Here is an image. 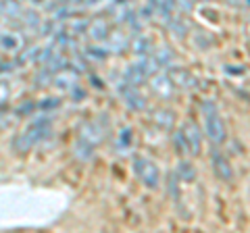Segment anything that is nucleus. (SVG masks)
<instances>
[{"mask_svg": "<svg viewBox=\"0 0 250 233\" xmlns=\"http://www.w3.org/2000/svg\"><path fill=\"white\" fill-rule=\"evenodd\" d=\"M48 131H50V121L48 119H40V121L31 123V125H27L17 137H15V144H13L15 150H17L19 154H27L38 142H42V139L48 136Z\"/></svg>", "mask_w": 250, "mask_h": 233, "instance_id": "obj_1", "label": "nucleus"}, {"mask_svg": "<svg viewBox=\"0 0 250 233\" xmlns=\"http://www.w3.org/2000/svg\"><path fill=\"white\" fill-rule=\"evenodd\" d=\"M205 134L213 144H223L228 137V129H225L223 119L217 115L213 104H205Z\"/></svg>", "mask_w": 250, "mask_h": 233, "instance_id": "obj_2", "label": "nucleus"}, {"mask_svg": "<svg viewBox=\"0 0 250 233\" xmlns=\"http://www.w3.org/2000/svg\"><path fill=\"white\" fill-rule=\"evenodd\" d=\"M134 171H136L138 179L142 181L146 188H150V190L159 188V183H161V173H159V169H156V165H154L152 160H148V158H144V156H136V158H134Z\"/></svg>", "mask_w": 250, "mask_h": 233, "instance_id": "obj_3", "label": "nucleus"}, {"mask_svg": "<svg viewBox=\"0 0 250 233\" xmlns=\"http://www.w3.org/2000/svg\"><path fill=\"white\" fill-rule=\"evenodd\" d=\"M179 131H182V136L186 139L188 154H192V156H198L200 148H202V134H200L198 125L194 121H188V123H184V127L179 129Z\"/></svg>", "mask_w": 250, "mask_h": 233, "instance_id": "obj_4", "label": "nucleus"}, {"mask_svg": "<svg viewBox=\"0 0 250 233\" xmlns=\"http://www.w3.org/2000/svg\"><path fill=\"white\" fill-rule=\"evenodd\" d=\"M167 77H169V81L173 83V88H179V90H194L198 85L196 77L182 67H171Z\"/></svg>", "mask_w": 250, "mask_h": 233, "instance_id": "obj_5", "label": "nucleus"}, {"mask_svg": "<svg viewBox=\"0 0 250 233\" xmlns=\"http://www.w3.org/2000/svg\"><path fill=\"white\" fill-rule=\"evenodd\" d=\"M121 96L125 100V104H127L129 108H134V111H144V108H146V100L138 92L136 85H129V83L121 85Z\"/></svg>", "mask_w": 250, "mask_h": 233, "instance_id": "obj_6", "label": "nucleus"}, {"mask_svg": "<svg viewBox=\"0 0 250 233\" xmlns=\"http://www.w3.org/2000/svg\"><path fill=\"white\" fill-rule=\"evenodd\" d=\"M85 32H88V36L92 38L94 42H103L108 38V21L103 19V17H96L88 21V27H85Z\"/></svg>", "mask_w": 250, "mask_h": 233, "instance_id": "obj_7", "label": "nucleus"}, {"mask_svg": "<svg viewBox=\"0 0 250 233\" xmlns=\"http://www.w3.org/2000/svg\"><path fill=\"white\" fill-rule=\"evenodd\" d=\"M54 85H57L59 90H69L71 92L75 85H77V73L73 71V69H61V71H57V75H54Z\"/></svg>", "mask_w": 250, "mask_h": 233, "instance_id": "obj_8", "label": "nucleus"}, {"mask_svg": "<svg viewBox=\"0 0 250 233\" xmlns=\"http://www.w3.org/2000/svg\"><path fill=\"white\" fill-rule=\"evenodd\" d=\"M213 169H215V175H217L221 181H231V179H233L231 165H229L228 160H225V156H221V154H215V158H213Z\"/></svg>", "mask_w": 250, "mask_h": 233, "instance_id": "obj_9", "label": "nucleus"}, {"mask_svg": "<svg viewBox=\"0 0 250 233\" xmlns=\"http://www.w3.org/2000/svg\"><path fill=\"white\" fill-rule=\"evenodd\" d=\"M146 79H148V75L144 73V69L140 67V63L129 65L127 71H125V75H123V81L129 83V85H136V88H138L140 83H144Z\"/></svg>", "mask_w": 250, "mask_h": 233, "instance_id": "obj_10", "label": "nucleus"}, {"mask_svg": "<svg viewBox=\"0 0 250 233\" xmlns=\"http://www.w3.org/2000/svg\"><path fill=\"white\" fill-rule=\"evenodd\" d=\"M103 137H104V131L98 127V123H88V125L83 127V131H82V139L85 144H90V146H96Z\"/></svg>", "mask_w": 250, "mask_h": 233, "instance_id": "obj_11", "label": "nucleus"}, {"mask_svg": "<svg viewBox=\"0 0 250 233\" xmlns=\"http://www.w3.org/2000/svg\"><path fill=\"white\" fill-rule=\"evenodd\" d=\"M152 90L161 98H171V94H173V83L169 81L167 75H156L152 79Z\"/></svg>", "mask_w": 250, "mask_h": 233, "instance_id": "obj_12", "label": "nucleus"}, {"mask_svg": "<svg viewBox=\"0 0 250 233\" xmlns=\"http://www.w3.org/2000/svg\"><path fill=\"white\" fill-rule=\"evenodd\" d=\"M175 175L179 177V181H186V183H192L194 181V177H196V169L192 167V162H188V160H182L177 165V171H175Z\"/></svg>", "mask_w": 250, "mask_h": 233, "instance_id": "obj_13", "label": "nucleus"}, {"mask_svg": "<svg viewBox=\"0 0 250 233\" xmlns=\"http://www.w3.org/2000/svg\"><path fill=\"white\" fill-rule=\"evenodd\" d=\"M131 48H134V52L140 54V57H146L152 48V42H150V38H146V36H136V40L131 42Z\"/></svg>", "mask_w": 250, "mask_h": 233, "instance_id": "obj_14", "label": "nucleus"}, {"mask_svg": "<svg viewBox=\"0 0 250 233\" xmlns=\"http://www.w3.org/2000/svg\"><path fill=\"white\" fill-rule=\"evenodd\" d=\"M21 46V38L15 34H4L0 36V48L2 50H17Z\"/></svg>", "mask_w": 250, "mask_h": 233, "instance_id": "obj_15", "label": "nucleus"}, {"mask_svg": "<svg viewBox=\"0 0 250 233\" xmlns=\"http://www.w3.org/2000/svg\"><path fill=\"white\" fill-rule=\"evenodd\" d=\"M0 11L4 15H11V17H17V15H21V6L17 0H2L0 2Z\"/></svg>", "mask_w": 250, "mask_h": 233, "instance_id": "obj_16", "label": "nucleus"}, {"mask_svg": "<svg viewBox=\"0 0 250 233\" xmlns=\"http://www.w3.org/2000/svg\"><path fill=\"white\" fill-rule=\"evenodd\" d=\"M171 121H173V115H171L169 111H159V113H154V123H159L161 127H169Z\"/></svg>", "mask_w": 250, "mask_h": 233, "instance_id": "obj_17", "label": "nucleus"}, {"mask_svg": "<svg viewBox=\"0 0 250 233\" xmlns=\"http://www.w3.org/2000/svg\"><path fill=\"white\" fill-rule=\"evenodd\" d=\"M173 146H175V150H177V154H188V146H186V139H184V136H182V131H175L173 134Z\"/></svg>", "mask_w": 250, "mask_h": 233, "instance_id": "obj_18", "label": "nucleus"}, {"mask_svg": "<svg viewBox=\"0 0 250 233\" xmlns=\"http://www.w3.org/2000/svg\"><path fill=\"white\" fill-rule=\"evenodd\" d=\"M85 57H88V58H96V60H104L108 57V52L103 50V48H96V46H90V48L85 50Z\"/></svg>", "mask_w": 250, "mask_h": 233, "instance_id": "obj_19", "label": "nucleus"}, {"mask_svg": "<svg viewBox=\"0 0 250 233\" xmlns=\"http://www.w3.org/2000/svg\"><path fill=\"white\" fill-rule=\"evenodd\" d=\"M177 181H179V177L173 173V171H171V173H169V192H171V198H173V200H177V198H179Z\"/></svg>", "mask_w": 250, "mask_h": 233, "instance_id": "obj_20", "label": "nucleus"}, {"mask_svg": "<svg viewBox=\"0 0 250 233\" xmlns=\"http://www.w3.org/2000/svg\"><path fill=\"white\" fill-rule=\"evenodd\" d=\"M36 54H38V48H27V52H23L17 60L19 63H31V60H36Z\"/></svg>", "mask_w": 250, "mask_h": 233, "instance_id": "obj_21", "label": "nucleus"}, {"mask_svg": "<svg viewBox=\"0 0 250 233\" xmlns=\"http://www.w3.org/2000/svg\"><path fill=\"white\" fill-rule=\"evenodd\" d=\"M169 25H171V29H173V36L177 34L179 38H186V27H184V25H182V23H179V21L171 19V23H169Z\"/></svg>", "mask_w": 250, "mask_h": 233, "instance_id": "obj_22", "label": "nucleus"}, {"mask_svg": "<svg viewBox=\"0 0 250 233\" xmlns=\"http://www.w3.org/2000/svg\"><path fill=\"white\" fill-rule=\"evenodd\" d=\"M61 104V98H50V100H44V102H40V108H54V106H59Z\"/></svg>", "mask_w": 250, "mask_h": 233, "instance_id": "obj_23", "label": "nucleus"}, {"mask_svg": "<svg viewBox=\"0 0 250 233\" xmlns=\"http://www.w3.org/2000/svg\"><path fill=\"white\" fill-rule=\"evenodd\" d=\"M129 142H131V129H121V144L129 146Z\"/></svg>", "mask_w": 250, "mask_h": 233, "instance_id": "obj_24", "label": "nucleus"}, {"mask_svg": "<svg viewBox=\"0 0 250 233\" xmlns=\"http://www.w3.org/2000/svg\"><path fill=\"white\" fill-rule=\"evenodd\" d=\"M173 2L182 6L184 11H190V9H192V0H173Z\"/></svg>", "mask_w": 250, "mask_h": 233, "instance_id": "obj_25", "label": "nucleus"}, {"mask_svg": "<svg viewBox=\"0 0 250 233\" xmlns=\"http://www.w3.org/2000/svg\"><path fill=\"white\" fill-rule=\"evenodd\" d=\"M90 79L94 81V85H96V88H98V90H103V83H100V79H98V77H96V75H92V77H90Z\"/></svg>", "mask_w": 250, "mask_h": 233, "instance_id": "obj_26", "label": "nucleus"}, {"mask_svg": "<svg viewBox=\"0 0 250 233\" xmlns=\"http://www.w3.org/2000/svg\"><path fill=\"white\" fill-rule=\"evenodd\" d=\"M200 2H207V0H200Z\"/></svg>", "mask_w": 250, "mask_h": 233, "instance_id": "obj_27", "label": "nucleus"}, {"mask_svg": "<svg viewBox=\"0 0 250 233\" xmlns=\"http://www.w3.org/2000/svg\"><path fill=\"white\" fill-rule=\"evenodd\" d=\"M228 2H233V0H228Z\"/></svg>", "mask_w": 250, "mask_h": 233, "instance_id": "obj_28", "label": "nucleus"}, {"mask_svg": "<svg viewBox=\"0 0 250 233\" xmlns=\"http://www.w3.org/2000/svg\"><path fill=\"white\" fill-rule=\"evenodd\" d=\"M88 2H94V0H88Z\"/></svg>", "mask_w": 250, "mask_h": 233, "instance_id": "obj_29", "label": "nucleus"}]
</instances>
